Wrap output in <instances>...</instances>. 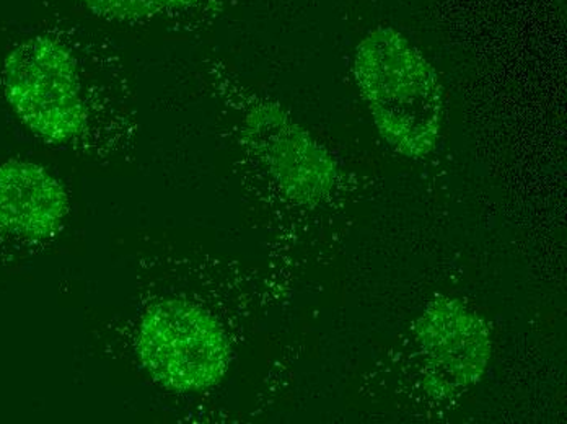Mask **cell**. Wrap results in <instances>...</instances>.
Here are the masks:
<instances>
[{
	"label": "cell",
	"instance_id": "obj_5",
	"mask_svg": "<svg viewBox=\"0 0 567 424\" xmlns=\"http://www.w3.org/2000/svg\"><path fill=\"white\" fill-rule=\"evenodd\" d=\"M424 360V391L452 400L475 387L486 374L493 341L483 317L451 296H437L414 323Z\"/></svg>",
	"mask_w": 567,
	"mask_h": 424
},
{
	"label": "cell",
	"instance_id": "obj_3",
	"mask_svg": "<svg viewBox=\"0 0 567 424\" xmlns=\"http://www.w3.org/2000/svg\"><path fill=\"white\" fill-rule=\"evenodd\" d=\"M142 368L179 394L209 391L226 378L230 341L223 323L198 303L167 298L142 313L136 333Z\"/></svg>",
	"mask_w": 567,
	"mask_h": 424
},
{
	"label": "cell",
	"instance_id": "obj_4",
	"mask_svg": "<svg viewBox=\"0 0 567 424\" xmlns=\"http://www.w3.org/2000/svg\"><path fill=\"white\" fill-rule=\"evenodd\" d=\"M241 143L289 201L323 203L337 186V162L279 103L256 100L240 123Z\"/></svg>",
	"mask_w": 567,
	"mask_h": 424
},
{
	"label": "cell",
	"instance_id": "obj_7",
	"mask_svg": "<svg viewBox=\"0 0 567 424\" xmlns=\"http://www.w3.org/2000/svg\"><path fill=\"white\" fill-rule=\"evenodd\" d=\"M96 19L113 23H142L209 9L216 0H78Z\"/></svg>",
	"mask_w": 567,
	"mask_h": 424
},
{
	"label": "cell",
	"instance_id": "obj_6",
	"mask_svg": "<svg viewBox=\"0 0 567 424\" xmlns=\"http://www.w3.org/2000/svg\"><path fill=\"white\" fill-rule=\"evenodd\" d=\"M64 185L30 161L0 164V237L41 242L56 236L68 219Z\"/></svg>",
	"mask_w": 567,
	"mask_h": 424
},
{
	"label": "cell",
	"instance_id": "obj_1",
	"mask_svg": "<svg viewBox=\"0 0 567 424\" xmlns=\"http://www.w3.org/2000/svg\"><path fill=\"white\" fill-rule=\"evenodd\" d=\"M352 71L385 143L404 157L431 154L441 136L444 89L424 54L400 31L379 27L359 43Z\"/></svg>",
	"mask_w": 567,
	"mask_h": 424
},
{
	"label": "cell",
	"instance_id": "obj_2",
	"mask_svg": "<svg viewBox=\"0 0 567 424\" xmlns=\"http://www.w3.org/2000/svg\"><path fill=\"white\" fill-rule=\"evenodd\" d=\"M2 87L17 118L44 143L72 144L89 131L78 58L53 34L27 38L7 54Z\"/></svg>",
	"mask_w": 567,
	"mask_h": 424
}]
</instances>
